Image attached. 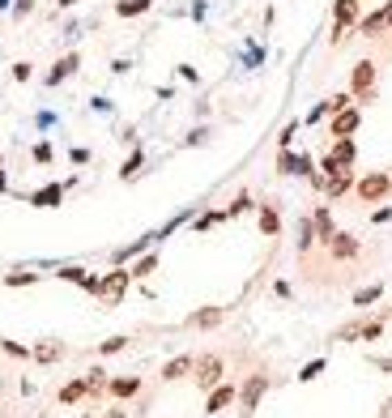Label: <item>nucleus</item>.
Returning a JSON list of instances; mask_svg holds the SVG:
<instances>
[{
    "instance_id": "12",
    "label": "nucleus",
    "mask_w": 392,
    "mask_h": 418,
    "mask_svg": "<svg viewBox=\"0 0 392 418\" xmlns=\"http://www.w3.org/2000/svg\"><path fill=\"white\" fill-rule=\"evenodd\" d=\"M77 64H81V56H77V52H68V56H60V60L52 64V73H47V86H60L64 77H72V73H77Z\"/></svg>"
},
{
    "instance_id": "44",
    "label": "nucleus",
    "mask_w": 392,
    "mask_h": 418,
    "mask_svg": "<svg viewBox=\"0 0 392 418\" xmlns=\"http://www.w3.org/2000/svg\"><path fill=\"white\" fill-rule=\"evenodd\" d=\"M72 5H77V0H60V9H72Z\"/></svg>"
},
{
    "instance_id": "43",
    "label": "nucleus",
    "mask_w": 392,
    "mask_h": 418,
    "mask_svg": "<svg viewBox=\"0 0 392 418\" xmlns=\"http://www.w3.org/2000/svg\"><path fill=\"white\" fill-rule=\"evenodd\" d=\"M107 418H128V414L124 410H107Z\"/></svg>"
},
{
    "instance_id": "23",
    "label": "nucleus",
    "mask_w": 392,
    "mask_h": 418,
    "mask_svg": "<svg viewBox=\"0 0 392 418\" xmlns=\"http://www.w3.org/2000/svg\"><path fill=\"white\" fill-rule=\"evenodd\" d=\"M141 167H145V150L137 145V150L128 154V162L119 167V180H137V175H141Z\"/></svg>"
},
{
    "instance_id": "29",
    "label": "nucleus",
    "mask_w": 392,
    "mask_h": 418,
    "mask_svg": "<svg viewBox=\"0 0 392 418\" xmlns=\"http://www.w3.org/2000/svg\"><path fill=\"white\" fill-rule=\"evenodd\" d=\"M30 158H35L39 167H47V162L56 158V150H52V141H35V150H30Z\"/></svg>"
},
{
    "instance_id": "4",
    "label": "nucleus",
    "mask_w": 392,
    "mask_h": 418,
    "mask_svg": "<svg viewBox=\"0 0 392 418\" xmlns=\"http://www.w3.org/2000/svg\"><path fill=\"white\" fill-rule=\"evenodd\" d=\"M268 388H273V376H264V372H256V376L243 380V388H239V406H243V414H248V418L260 410V401H264Z\"/></svg>"
},
{
    "instance_id": "30",
    "label": "nucleus",
    "mask_w": 392,
    "mask_h": 418,
    "mask_svg": "<svg viewBox=\"0 0 392 418\" xmlns=\"http://www.w3.org/2000/svg\"><path fill=\"white\" fill-rule=\"evenodd\" d=\"M0 350H5L9 359H30V346H21V341H9V337H0Z\"/></svg>"
},
{
    "instance_id": "33",
    "label": "nucleus",
    "mask_w": 392,
    "mask_h": 418,
    "mask_svg": "<svg viewBox=\"0 0 392 418\" xmlns=\"http://www.w3.org/2000/svg\"><path fill=\"white\" fill-rule=\"evenodd\" d=\"M128 341L133 337H107L103 346H98V354H119V350H128Z\"/></svg>"
},
{
    "instance_id": "45",
    "label": "nucleus",
    "mask_w": 392,
    "mask_h": 418,
    "mask_svg": "<svg viewBox=\"0 0 392 418\" xmlns=\"http://www.w3.org/2000/svg\"><path fill=\"white\" fill-rule=\"evenodd\" d=\"M9 5H13V0H0V13H5V9H9Z\"/></svg>"
},
{
    "instance_id": "2",
    "label": "nucleus",
    "mask_w": 392,
    "mask_h": 418,
    "mask_svg": "<svg viewBox=\"0 0 392 418\" xmlns=\"http://www.w3.org/2000/svg\"><path fill=\"white\" fill-rule=\"evenodd\" d=\"M358 17H362V0H337V5H333V35H329V43L341 47V39L358 26Z\"/></svg>"
},
{
    "instance_id": "36",
    "label": "nucleus",
    "mask_w": 392,
    "mask_h": 418,
    "mask_svg": "<svg viewBox=\"0 0 392 418\" xmlns=\"http://www.w3.org/2000/svg\"><path fill=\"white\" fill-rule=\"evenodd\" d=\"M324 115H333V111H329V98H324V103H315V107L307 111V120H303V124H320Z\"/></svg>"
},
{
    "instance_id": "35",
    "label": "nucleus",
    "mask_w": 392,
    "mask_h": 418,
    "mask_svg": "<svg viewBox=\"0 0 392 418\" xmlns=\"http://www.w3.org/2000/svg\"><path fill=\"white\" fill-rule=\"evenodd\" d=\"M30 77H35V64L30 60H17L13 64V82H30Z\"/></svg>"
},
{
    "instance_id": "38",
    "label": "nucleus",
    "mask_w": 392,
    "mask_h": 418,
    "mask_svg": "<svg viewBox=\"0 0 392 418\" xmlns=\"http://www.w3.org/2000/svg\"><path fill=\"white\" fill-rule=\"evenodd\" d=\"M68 158L77 162V167H86V162H90V150H86V145H72V150H68Z\"/></svg>"
},
{
    "instance_id": "13",
    "label": "nucleus",
    "mask_w": 392,
    "mask_h": 418,
    "mask_svg": "<svg viewBox=\"0 0 392 418\" xmlns=\"http://www.w3.org/2000/svg\"><path fill=\"white\" fill-rule=\"evenodd\" d=\"M60 201H64V184H47V188L30 192V205L35 209H56Z\"/></svg>"
},
{
    "instance_id": "18",
    "label": "nucleus",
    "mask_w": 392,
    "mask_h": 418,
    "mask_svg": "<svg viewBox=\"0 0 392 418\" xmlns=\"http://www.w3.org/2000/svg\"><path fill=\"white\" fill-rule=\"evenodd\" d=\"M329 154H333L341 167H354V158H358V145H354V137H337Z\"/></svg>"
},
{
    "instance_id": "8",
    "label": "nucleus",
    "mask_w": 392,
    "mask_h": 418,
    "mask_svg": "<svg viewBox=\"0 0 392 418\" xmlns=\"http://www.w3.org/2000/svg\"><path fill=\"white\" fill-rule=\"evenodd\" d=\"M324 248H329V256L333 260H358V252H362V243L350 235V231H333L329 235V243H324Z\"/></svg>"
},
{
    "instance_id": "17",
    "label": "nucleus",
    "mask_w": 392,
    "mask_h": 418,
    "mask_svg": "<svg viewBox=\"0 0 392 418\" xmlns=\"http://www.w3.org/2000/svg\"><path fill=\"white\" fill-rule=\"evenodd\" d=\"M68 350L60 346V341H39V346H30V359L35 363H60Z\"/></svg>"
},
{
    "instance_id": "28",
    "label": "nucleus",
    "mask_w": 392,
    "mask_h": 418,
    "mask_svg": "<svg viewBox=\"0 0 392 418\" xmlns=\"http://www.w3.org/2000/svg\"><path fill=\"white\" fill-rule=\"evenodd\" d=\"M380 294H384V286H380V282H375V286H362V290L354 294V307H366V303H375Z\"/></svg>"
},
{
    "instance_id": "21",
    "label": "nucleus",
    "mask_w": 392,
    "mask_h": 418,
    "mask_svg": "<svg viewBox=\"0 0 392 418\" xmlns=\"http://www.w3.org/2000/svg\"><path fill=\"white\" fill-rule=\"evenodd\" d=\"M311 227H315V239H320V243H329V235L337 231V227H333V213H329V205H320V209L311 213Z\"/></svg>"
},
{
    "instance_id": "11",
    "label": "nucleus",
    "mask_w": 392,
    "mask_h": 418,
    "mask_svg": "<svg viewBox=\"0 0 392 418\" xmlns=\"http://www.w3.org/2000/svg\"><path fill=\"white\" fill-rule=\"evenodd\" d=\"M222 321H226V307H201L188 316V329H217Z\"/></svg>"
},
{
    "instance_id": "25",
    "label": "nucleus",
    "mask_w": 392,
    "mask_h": 418,
    "mask_svg": "<svg viewBox=\"0 0 392 418\" xmlns=\"http://www.w3.org/2000/svg\"><path fill=\"white\" fill-rule=\"evenodd\" d=\"M43 274H30V269H17V274H5L0 278V286H35Z\"/></svg>"
},
{
    "instance_id": "31",
    "label": "nucleus",
    "mask_w": 392,
    "mask_h": 418,
    "mask_svg": "<svg viewBox=\"0 0 392 418\" xmlns=\"http://www.w3.org/2000/svg\"><path fill=\"white\" fill-rule=\"evenodd\" d=\"M324 367H329L324 359H311V363L303 367V372H299V380H303V384H311V380H320V372H324Z\"/></svg>"
},
{
    "instance_id": "24",
    "label": "nucleus",
    "mask_w": 392,
    "mask_h": 418,
    "mask_svg": "<svg viewBox=\"0 0 392 418\" xmlns=\"http://www.w3.org/2000/svg\"><path fill=\"white\" fill-rule=\"evenodd\" d=\"M56 278H60V282H77V286L90 282V274H86L81 265H60V269H56Z\"/></svg>"
},
{
    "instance_id": "16",
    "label": "nucleus",
    "mask_w": 392,
    "mask_h": 418,
    "mask_svg": "<svg viewBox=\"0 0 392 418\" xmlns=\"http://www.w3.org/2000/svg\"><path fill=\"white\" fill-rule=\"evenodd\" d=\"M350 188H354V171H341V175H329V180H324V196H329V201L346 196Z\"/></svg>"
},
{
    "instance_id": "26",
    "label": "nucleus",
    "mask_w": 392,
    "mask_h": 418,
    "mask_svg": "<svg viewBox=\"0 0 392 418\" xmlns=\"http://www.w3.org/2000/svg\"><path fill=\"white\" fill-rule=\"evenodd\" d=\"M154 269H158V252H145V256H141V260L128 269V274H133V278H150Z\"/></svg>"
},
{
    "instance_id": "32",
    "label": "nucleus",
    "mask_w": 392,
    "mask_h": 418,
    "mask_svg": "<svg viewBox=\"0 0 392 418\" xmlns=\"http://www.w3.org/2000/svg\"><path fill=\"white\" fill-rule=\"evenodd\" d=\"M277 171H282V175H299V158H294L290 150H282L277 154Z\"/></svg>"
},
{
    "instance_id": "9",
    "label": "nucleus",
    "mask_w": 392,
    "mask_h": 418,
    "mask_svg": "<svg viewBox=\"0 0 392 418\" xmlns=\"http://www.w3.org/2000/svg\"><path fill=\"white\" fill-rule=\"evenodd\" d=\"M235 401H239V388L222 380V384H213V388H209V401H205V414H209V418H217V414H222V410H231Z\"/></svg>"
},
{
    "instance_id": "22",
    "label": "nucleus",
    "mask_w": 392,
    "mask_h": 418,
    "mask_svg": "<svg viewBox=\"0 0 392 418\" xmlns=\"http://www.w3.org/2000/svg\"><path fill=\"white\" fill-rule=\"evenodd\" d=\"M150 9H154V0H115V17H141Z\"/></svg>"
},
{
    "instance_id": "37",
    "label": "nucleus",
    "mask_w": 392,
    "mask_h": 418,
    "mask_svg": "<svg viewBox=\"0 0 392 418\" xmlns=\"http://www.w3.org/2000/svg\"><path fill=\"white\" fill-rule=\"evenodd\" d=\"M294 133H299V124H286V129H282V137H277V150H290V141H294Z\"/></svg>"
},
{
    "instance_id": "40",
    "label": "nucleus",
    "mask_w": 392,
    "mask_h": 418,
    "mask_svg": "<svg viewBox=\"0 0 392 418\" xmlns=\"http://www.w3.org/2000/svg\"><path fill=\"white\" fill-rule=\"evenodd\" d=\"M179 77H184V82H201V73H196L192 64H179Z\"/></svg>"
},
{
    "instance_id": "5",
    "label": "nucleus",
    "mask_w": 392,
    "mask_h": 418,
    "mask_svg": "<svg viewBox=\"0 0 392 418\" xmlns=\"http://www.w3.org/2000/svg\"><path fill=\"white\" fill-rule=\"evenodd\" d=\"M128 282H133V274H128V269H111V274H103V282H98V303L115 307L119 299H124Z\"/></svg>"
},
{
    "instance_id": "39",
    "label": "nucleus",
    "mask_w": 392,
    "mask_h": 418,
    "mask_svg": "<svg viewBox=\"0 0 392 418\" xmlns=\"http://www.w3.org/2000/svg\"><path fill=\"white\" fill-rule=\"evenodd\" d=\"M371 222H375V227H380V222H392V205H384V209H375V213H371Z\"/></svg>"
},
{
    "instance_id": "41",
    "label": "nucleus",
    "mask_w": 392,
    "mask_h": 418,
    "mask_svg": "<svg viewBox=\"0 0 392 418\" xmlns=\"http://www.w3.org/2000/svg\"><path fill=\"white\" fill-rule=\"evenodd\" d=\"M30 9H35V0H17V5H13V13H17V17H26Z\"/></svg>"
},
{
    "instance_id": "10",
    "label": "nucleus",
    "mask_w": 392,
    "mask_h": 418,
    "mask_svg": "<svg viewBox=\"0 0 392 418\" xmlns=\"http://www.w3.org/2000/svg\"><path fill=\"white\" fill-rule=\"evenodd\" d=\"M358 124H362V111H358V103H350L346 111H337V115H333L329 133H333V137H354V133H358Z\"/></svg>"
},
{
    "instance_id": "15",
    "label": "nucleus",
    "mask_w": 392,
    "mask_h": 418,
    "mask_svg": "<svg viewBox=\"0 0 392 418\" xmlns=\"http://www.w3.org/2000/svg\"><path fill=\"white\" fill-rule=\"evenodd\" d=\"M107 392H111L115 401L137 397V392H141V376H119V380H107Z\"/></svg>"
},
{
    "instance_id": "34",
    "label": "nucleus",
    "mask_w": 392,
    "mask_h": 418,
    "mask_svg": "<svg viewBox=\"0 0 392 418\" xmlns=\"http://www.w3.org/2000/svg\"><path fill=\"white\" fill-rule=\"evenodd\" d=\"M243 209H252V196H248V192H239V196H235V201L226 205V218H239Z\"/></svg>"
},
{
    "instance_id": "1",
    "label": "nucleus",
    "mask_w": 392,
    "mask_h": 418,
    "mask_svg": "<svg viewBox=\"0 0 392 418\" xmlns=\"http://www.w3.org/2000/svg\"><path fill=\"white\" fill-rule=\"evenodd\" d=\"M354 196H358L362 205H380V201H388V196H392V175H388V171H371V175L354 180Z\"/></svg>"
},
{
    "instance_id": "20",
    "label": "nucleus",
    "mask_w": 392,
    "mask_h": 418,
    "mask_svg": "<svg viewBox=\"0 0 392 418\" xmlns=\"http://www.w3.org/2000/svg\"><path fill=\"white\" fill-rule=\"evenodd\" d=\"M260 235H268V239L282 235V213L273 205H260Z\"/></svg>"
},
{
    "instance_id": "19",
    "label": "nucleus",
    "mask_w": 392,
    "mask_h": 418,
    "mask_svg": "<svg viewBox=\"0 0 392 418\" xmlns=\"http://www.w3.org/2000/svg\"><path fill=\"white\" fill-rule=\"evenodd\" d=\"M192 363H196L192 354H179V359H170V363L162 367V380L170 384V380H184V376H192Z\"/></svg>"
},
{
    "instance_id": "27",
    "label": "nucleus",
    "mask_w": 392,
    "mask_h": 418,
    "mask_svg": "<svg viewBox=\"0 0 392 418\" xmlns=\"http://www.w3.org/2000/svg\"><path fill=\"white\" fill-rule=\"evenodd\" d=\"M217 222H226V209H205L201 218H192V227H196V231H205V227H217Z\"/></svg>"
},
{
    "instance_id": "42",
    "label": "nucleus",
    "mask_w": 392,
    "mask_h": 418,
    "mask_svg": "<svg viewBox=\"0 0 392 418\" xmlns=\"http://www.w3.org/2000/svg\"><path fill=\"white\" fill-rule=\"evenodd\" d=\"M9 192V175H5V171H0V196H5Z\"/></svg>"
},
{
    "instance_id": "14",
    "label": "nucleus",
    "mask_w": 392,
    "mask_h": 418,
    "mask_svg": "<svg viewBox=\"0 0 392 418\" xmlns=\"http://www.w3.org/2000/svg\"><path fill=\"white\" fill-rule=\"evenodd\" d=\"M81 397H90V384H86V376H77V380H68L60 392H56V401L60 406H77Z\"/></svg>"
},
{
    "instance_id": "46",
    "label": "nucleus",
    "mask_w": 392,
    "mask_h": 418,
    "mask_svg": "<svg viewBox=\"0 0 392 418\" xmlns=\"http://www.w3.org/2000/svg\"><path fill=\"white\" fill-rule=\"evenodd\" d=\"M388 43H392V30H388Z\"/></svg>"
},
{
    "instance_id": "3",
    "label": "nucleus",
    "mask_w": 392,
    "mask_h": 418,
    "mask_svg": "<svg viewBox=\"0 0 392 418\" xmlns=\"http://www.w3.org/2000/svg\"><path fill=\"white\" fill-rule=\"evenodd\" d=\"M350 94H354L358 107L375 103V60H358L354 64V73H350Z\"/></svg>"
},
{
    "instance_id": "6",
    "label": "nucleus",
    "mask_w": 392,
    "mask_h": 418,
    "mask_svg": "<svg viewBox=\"0 0 392 418\" xmlns=\"http://www.w3.org/2000/svg\"><path fill=\"white\" fill-rule=\"evenodd\" d=\"M362 39H380L384 30H392V0H384V5L375 9V13H366V17H358V26H354Z\"/></svg>"
},
{
    "instance_id": "7",
    "label": "nucleus",
    "mask_w": 392,
    "mask_h": 418,
    "mask_svg": "<svg viewBox=\"0 0 392 418\" xmlns=\"http://www.w3.org/2000/svg\"><path fill=\"white\" fill-rule=\"evenodd\" d=\"M192 380L201 384L205 392H209L213 384H222V359H217V354H201V359L192 363Z\"/></svg>"
}]
</instances>
